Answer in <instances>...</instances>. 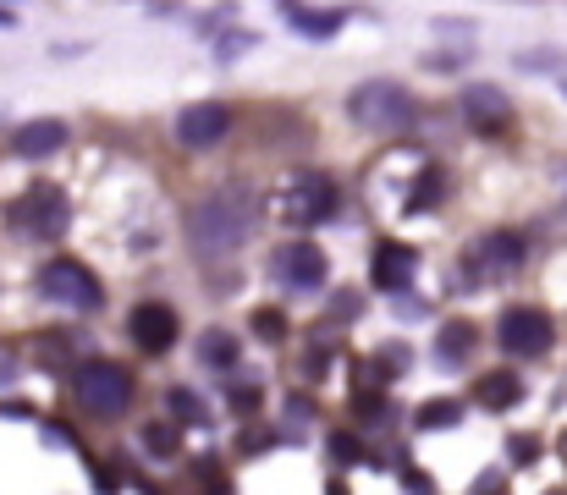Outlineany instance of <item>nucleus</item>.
<instances>
[{
    "instance_id": "f257e3e1",
    "label": "nucleus",
    "mask_w": 567,
    "mask_h": 495,
    "mask_svg": "<svg viewBox=\"0 0 567 495\" xmlns=\"http://www.w3.org/2000/svg\"><path fill=\"white\" fill-rule=\"evenodd\" d=\"M254 231V198L243 187H220L188 209V243L198 259H226L248 243Z\"/></svg>"
},
{
    "instance_id": "f03ea898",
    "label": "nucleus",
    "mask_w": 567,
    "mask_h": 495,
    "mask_svg": "<svg viewBox=\"0 0 567 495\" xmlns=\"http://www.w3.org/2000/svg\"><path fill=\"white\" fill-rule=\"evenodd\" d=\"M348 116H353L364 133L396 138V133H408V127L419 122V100H413L402 83H391V78H370V83H359V89H353Z\"/></svg>"
},
{
    "instance_id": "7ed1b4c3",
    "label": "nucleus",
    "mask_w": 567,
    "mask_h": 495,
    "mask_svg": "<svg viewBox=\"0 0 567 495\" xmlns=\"http://www.w3.org/2000/svg\"><path fill=\"white\" fill-rule=\"evenodd\" d=\"M72 396H78L83 413L116 419V413L133 408V374H127L122 363H111V358H89V363H78V374H72Z\"/></svg>"
},
{
    "instance_id": "20e7f679",
    "label": "nucleus",
    "mask_w": 567,
    "mask_h": 495,
    "mask_svg": "<svg viewBox=\"0 0 567 495\" xmlns=\"http://www.w3.org/2000/svg\"><path fill=\"white\" fill-rule=\"evenodd\" d=\"M11 226H17L22 237H33V243H55V237L72 226V204H66V193H61L55 182H33V187L11 204Z\"/></svg>"
},
{
    "instance_id": "39448f33",
    "label": "nucleus",
    "mask_w": 567,
    "mask_h": 495,
    "mask_svg": "<svg viewBox=\"0 0 567 495\" xmlns=\"http://www.w3.org/2000/svg\"><path fill=\"white\" fill-rule=\"evenodd\" d=\"M337 204H342V193H337V182L320 176V171H298V176H287V187H281V220H287V226H326V220L337 215Z\"/></svg>"
},
{
    "instance_id": "423d86ee",
    "label": "nucleus",
    "mask_w": 567,
    "mask_h": 495,
    "mask_svg": "<svg viewBox=\"0 0 567 495\" xmlns=\"http://www.w3.org/2000/svg\"><path fill=\"white\" fill-rule=\"evenodd\" d=\"M39 292H44L50 303H61V309H78V314H89V309L105 303V287H100L94 270L78 265V259H50V265L39 270Z\"/></svg>"
},
{
    "instance_id": "0eeeda50",
    "label": "nucleus",
    "mask_w": 567,
    "mask_h": 495,
    "mask_svg": "<svg viewBox=\"0 0 567 495\" xmlns=\"http://www.w3.org/2000/svg\"><path fill=\"white\" fill-rule=\"evenodd\" d=\"M496 336H502L507 352H518V358H540V352L551 347L557 326H551L546 309H529V303H524V309H507V314H502V330H496Z\"/></svg>"
},
{
    "instance_id": "6e6552de",
    "label": "nucleus",
    "mask_w": 567,
    "mask_h": 495,
    "mask_svg": "<svg viewBox=\"0 0 567 495\" xmlns=\"http://www.w3.org/2000/svg\"><path fill=\"white\" fill-rule=\"evenodd\" d=\"M276 281H281L287 292H315V287H326V254H320L315 243H287V248H276Z\"/></svg>"
},
{
    "instance_id": "1a4fd4ad",
    "label": "nucleus",
    "mask_w": 567,
    "mask_h": 495,
    "mask_svg": "<svg viewBox=\"0 0 567 495\" xmlns=\"http://www.w3.org/2000/svg\"><path fill=\"white\" fill-rule=\"evenodd\" d=\"M226 133H231V111L215 105V100H198V105H188L177 116V144L183 149H215Z\"/></svg>"
},
{
    "instance_id": "9d476101",
    "label": "nucleus",
    "mask_w": 567,
    "mask_h": 495,
    "mask_svg": "<svg viewBox=\"0 0 567 495\" xmlns=\"http://www.w3.org/2000/svg\"><path fill=\"white\" fill-rule=\"evenodd\" d=\"M463 116L485 133V138H502L513 127V100L496 89V83H468L463 89Z\"/></svg>"
},
{
    "instance_id": "9b49d317",
    "label": "nucleus",
    "mask_w": 567,
    "mask_h": 495,
    "mask_svg": "<svg viewBox=\"0 0 567 495\" xmlns=\"http://www.w3.org/2000/svg\"><path fill=\"white\" fill-rule=\"evenodd\" d=\"M177 330H183L177 326V309H172V303H155V298H150V303H138V309L127 314V336H133L144 352H155V358L177 341Z\"/></svg>"
},
{
    "instance_id": "f8f14e48",
    "label": "nucleus",
    "mask_w": 567,
    "mask_h": 495,
    "mask_svg": "<svg viewBox=\"0 0 567 495\" xmlns=\"http://www.w3.org/2000/svg\"><path fill=\"white\" fill-rule=\"evenodd\" d=\"M474 265H480V276H485V281L513 276V270L524 265V237H518V231H491V237H480Z\"/></svg>"
},
{
    "instance_id": "ddd939ff",
    "label": "nucleus",
    "mask_w": 567,
    "mask_h": 495,
    "mask_svg": "<svg viewBox=\"0 0 567 495\" xmlns=\"http://www.w3.org/2000/svg\"><path fill=\"white\" fill-rule=\"evenodd\" d=\"M413 265H419V254L408 248V243H380L375 248V287L380 292H408V281H413Z\"/></svg>"
},
{
    "instance_id": "4468645a",
    "label": "nucleus",
    "mask_w": 567,
    "mask_h": 495,
    "mask_svg": "<svg viewBox=\"0 0 567 495\" xmlns=\"http://www.w3.org/2000/svg\"><path fill=\"white\" fill-rule=\"evenodd\" d=\"M61 144H66V122H55V116L28 122V127H17V133H11V149H17L22 161H50Z\"/></svg>"
},
{
    "instance_id": "2eb2a0df",
    "label": "nucleus",
    "mask_w": 567,
    "mask_h": 495,
    "mask_svg": "<svg viewBox=\"0 0 567 495\" xmlns=\"http://www.w3.org/2000/svg\"><path fill=\"white\" fill-rule=\"evenodd\" d=\"M518 396H524V380H518L513 369H491V374H480V380H474V402H480V408H491V413L513 408Z\"/></svg>"
},
{
    "instance_id": "dca6fc26",
    "label": "nucleus",
    "mask_w": 567,
    "mask_h": 495,
    "mask_svg": "<svg viewBox=\"0 0 567 495\" xmlns=\"http://www.w3.org/2000/svg\"><path fill=\"white\" fill-rule=\"evenodd\" d=\"M468 352H474V326L468 320H446V326L435 330V363L441 369H463Z\"/></svg>"
},
{
    "instance_id": "f3484780",
    "label": "nucleus",
    "mask_w": 567,
    "mask_h": 495,
    "mask_svg": "<svg viewBox=\"0 0 567 495\" xmlns=\"http://www.w3.org/2000/svg\"><path fill=\"white\" fill-rule=\"evenodd\" d=\"M237 352H243V341L231 330H204L198 336V363H209V369H231Z\"/></svg>"
},
{
    "instance_id": "a211bd4d",
    "label": "nucleus",
    "mask_w": 567,
    "mask_h": 495,
    "mask_svg": "<svg viewBox=\"0 0 567 495\" xmlns=\"http://www.w3.org/2000/svg\"><path fill=\"white\" fill-rule=\"evenodd\" d=\"M287 22H292V28H303V33H315V39H326V33H337V28H342V17H331V11H303L298 0H287Z\"/></svg>"
},
{
    "instance_id": "6ab92c4d",
    "label": "nucleus",
    "mask_w": 567,
    "mask_h": 495,
    "mask_svg": "<svg viewBox=\"0 0 567 495\" xmlns=\"http://www.w3.org/2000/svg\"><path fill=\"white\" fill-rule=\"evenodd\" d=\"M457 419H463L457 402H424V408H419V430H452Z\"/></svg>"
},
{
    "instance_id": "aec40b11",
    "label": "nucleus",
    "mask_w": 567,
    "mask_h": 495,
    "mask_svg": "<svg viewBox=\"0 0 567 495\" xmlns=\"http://www.w3.org/2000/svg\"><path fill=\"white\" fill-rule=\"evenodd\" d=\"M144 452H155V457H172V452H177V430H166V424H150V430H144Z\"/></svg>"
},
{
    "instance_id": "412c9836",
    "label": "nucleus",
    "mask_w": 567,
    "mask_h": 495,
    "mask_svg": "<svg viewBox=\"0 0 567 495\" xmlns=\"http://www.w3.org/2000/svg\"><path fill=\"white\" fill-rule=\"evenodd\" d=\"M441 187H446V182H441V171H424V182L413 187L408 209H424V204H435V198H441Z\"/></svg>"
},
{
    "instance_id": "4be33fe9",
    "label": "nucleus",
    "mask_w": 567,
    "mask_h": 495,
    "mask_svg": "<svg viewBox=\"0 0 567 495\" xmlns=\"http://www.w3.org/2000/svg\"><path fill=\"white\" fill-rule=\"evenodd\" d=\"M172 413L188 419V424H204V408L193 402V391H172Z\"/></svg>"
},
{
    "instance_id": "5701e85b",
    "label": "nucleus",
    "mask_w": 567,
    "mask_h": 495,
    "mask_svg": "<svg viewBox=\"0 0 567 495\" xmlns=\"http://www.w3.org/2000/svg\"><path fill=\"white\" fill-rule=\"evenodd\" d=\"M331 452H337L342 463H364V452H359V441H353V435H337V441H331Z\"/></svg>"
},
{
    "instance_id": "b1692460",
    "label": "nucleus",
    "mask_w": 567,
    "mask_h": 495,
    "mask_svg": "<svg viewBox=\"0 0 567 495\" xmlns=\"http://www.w3.org/2000/svg\"><path fill=\"white\" fill-rule=\"evenodd\" d=\"M231 408H237V413H254V408H259V391H254V385H237V391H231Z\"/></svg>"
},
{
    "instance_id": "393cba45",
    "label": "nucleus",
    "mask_w": 567,
    "mask_h": 495,
    "mask_svg": "<svg viewBox=\"0 0 567 495\" xmlns=\"http://www.w3.org/2000/svg\"><path fill=\"white\" fill-rule=\"evenodd\" d=\"M474 495H502V474H480V491Z\"/></svg>"
},
{
    "instance_id": "a878e982",
    "label": "nucleus",
    "mask_w": 567,
    "mask_h": 495,
    "mask_svg": "<svg viewBox=\"0 0 567 495\" xmlns=\"http://www.w3.org/2000/svg\"><path fill=\"white\" fill-rule=\"evenodd\" d=\"M254 326H259V336H281V320H276V314H259Z\"/></svg>"
},
{
    "instance_id": "bb28decb",
    "label": "nucleus",
    "mask_w": 567,
    "mask_h": 495,
    "mask_svg": "<svg viewBox=\"0 0 567 495\" xmlns=\"http://www.w3.org/2000/svg\"><path fill=\"white\" fill-rule=\"evenodd\" d=\"M408 491H413V495H430V474H408Z\"/></svg>"
}]
</instances>
